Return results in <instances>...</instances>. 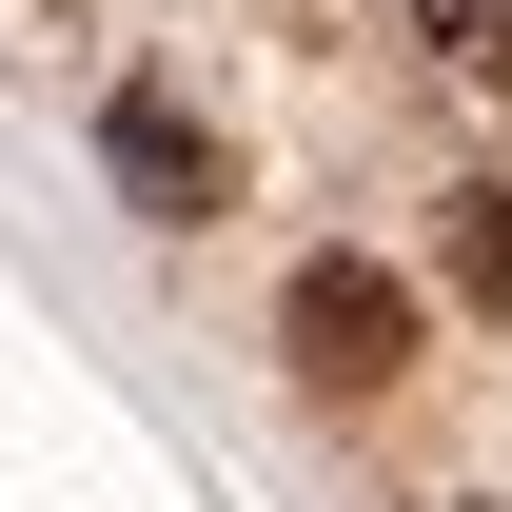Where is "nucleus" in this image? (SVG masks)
<instances>
[{"label":"nucleus","mask_w":512,"mask_h":512,"mask_svg":"<svg viewBox=\"0 0 512 512\" xmlns=\"http://www.w3.org/2000/svg\"><path fill=\"white\" fill-rule=\"evenodd\" d=\"M414 40H434L453 79H512V0H414Z\"/></svg>","instance_id":"3"},{"label":"nucleus","mask_w":512,"mask_h":512,"mask_svg":"<svg viewBox=\"0 0 512 512\" xmlns=\"http://www.w3.org/2000/svg\"><path fill=\"white\" fill-rule=\"evenodd\" d=\"M119 178H138V217H217V138L178 99H119Z\"/></svg>","instance_id":"2"},{"label":"nucleus","mask_w":512,"mask_h":512,"mask_svg":"<svg viewBox=\"0 0 512 512\" xmlns=\"http://www.w3.org/2000/svg\"><path fill=\"white\" fill-rule=\"evenodd\" d=\"M276 355L316 394H375L394 355H414V296H394L375 256H296V296H276Z\"/></svg>","instance_id":"1"},{"label":"nucleus","mask_w":512,"mask_h":512,"mask_svg":"<svg viewBox=\"0 0 512 512\" xmlns=\"http://www.w3.org/2000/svg\"><path fill=\"white\" fill-rule=\"evenodd\" d=\"M453 276L512 316V178H473V197H453Z\"/></svg>","instance_id":"4"}]
</instances>
